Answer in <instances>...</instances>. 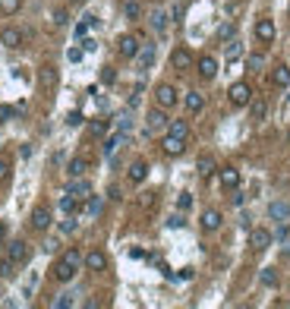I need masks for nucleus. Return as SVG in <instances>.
Returning a JSON list of instances; mask_svg holds the SVG:
<instances>
[{
    "instance_id": "1",
    "label": "nucleus",
    "mask_w": 290,
    "mask_h": 309,
    "mask_svg": "<svg viewBox=\"0 0 290 309\" xmlns=\"http://www.w3.org/2000/svg\"><path fill=\"white\" fill-rule=\"evenodd\" d=\"M79 265H82V252H79V250H66L63 256L57 259V265H54V278H57L60 284H66V281L76 278Z\"/></svg>"
},
{
    "instance_id": "2",
    "label": "nucleus",
    "mask_w": 290,
    "mask_h": 309,
    "mask_svg": "<svg viewBox=\"0 0 290 309\" xmlns=\"http://www.w3.org/2000/svg\"><path fill=\"white\" fill-rule=\"evenodd\" d=\"M177 101H180V95H177V89L174 85H158L155 89V104L158 107H164V111H171V107H177Z\"/></svg>"
},
{
    "instance_id": "3",
    "label": "nucleus",
    "mask_w": 290,
    "mask_h": 309,
    "mask_svg": "<svg viewBox=\"0 0 290 309\" xmlns=\"http://www.w3.org/2000/svg\"><path fill=\"white\" fill-rule=\"evenodd\" d=\"M227 98H231L233 107H246L249 101H252V89H249L246 82H233L231 89H227Z\"/></svg>"
},
{
    "instance_id": "4",
    "label": "nucleus",
    "mask_w": 290,
    "mask_h": 309,
    "mask_svg": "<svg viewBox=\"0 0 290 309\" xmlns=\"http://www.w3.org/2000/svg\"><path fill=\"white\" fill-rule=\"evenodd\" d=\"M29 256H32V250H29V243H25V240H13V243L6 246V259H13L16 265H25Z\"/></svg>"
},
{
    "instance_id": "5",
    "label": "nucleus",
    "mask_w": 290,
    "mask_h": 309,
    "mask_svg": "<svg viewBox=\"0 0 290 309\" xmlns=\"http://www.w3.org/2000/svg\"><path fill=\"white\" fill-rule=\"evenodd\" d=\"M139 38L136 35H120V41H117V54L120 57H126V60H136V54H139Z\"/></svg>"
},
{
    "instance_id": "6",
    "label": "nucleus",
    "mask_w": 290,
    "mask_h": 309,
    "mask_svg": "<svg viewBox=\"0 0 290 309\" xmlns=\"http://www.w3.org/2000/svg\"><path fill=\"white\" fill-rule=\"evenodd\" d=\"M167 114H164V107H155V111H148V117H145V130L148 133H158V130H167Z\"/></svg>"
},
{
    "instance_id": "7",
    "label": "nucleus",
    "mask_w": 290,
    "mask_h": 309,
    "mask_svg": "<svg viewBox=\"0 0 290 309\" xmlns=\"http://www.w3.org/2000/svg\"><path fill=\"white\" fill-rule=\"evenodd\" d=\"M271 231H265V227H255V231H249V246H252L255 252H262V250H268L271 246Z\"/></svg>"
},
{
    "instance_id": "8",
    "label": "nucleus",
    "mask_w": 290,
    "mask_h": 309,
    "mask_svg": "<svg viewBox=\"0 0 290 309\" xmlns=\"http://www.w3.org/2000/svg\"><path fill=\"white\" fill-rule=\"evenodd\" d=\"M29 224H32V231H48V227H51V208L48 205H38L35 212H32Z\"/></svg>"
},
{
    "instance_id": "9",
    "label": "nucleus",
    "mask_w": 290,
    "mask_h": 309,
    "mask_svg": "<svg viewBox=\"0 0 290 309\" xmlns=\"http://www.w3.org/2000/svg\"><path fill=\"white\" fill-rule=\"evenodd\" d=\"M274 35H278V32H274V22H271V19H259V22H255V38H259L262 44H271Z\"/></svg>"
},
{
    "instance_id": "10",
    "label": "nucleus",
    "mask_w": 290,
    "mask_h": 309,
    "mask_svg": "<svg viewBox=\"0 0 290 309\" xmlns=\"http://www.w3.org/2000/svg\"><path fill=\"white\" fill-rule=\"evenodd\" d=\"M66 193L76 196V199H89L92 196V183H89V180H82V177H73L70 186H66Z\"/></svg>"
},
{
    "instance_id": "11",
    "label": "nucleus",
    "mask_w": 290,
    "mask_h": 309,
    "mask_svg": "<svg viewBox=\"0 0 290 309\" xmlns=\"http://www.w3.org/2000/svg\"><path fill=\"white\" fill-rule=\"evenodd\" d=\"M82 262H85V268H89V271H104V268H107V256H104L101 250L85 252V256H82Z\"/></svg>"
},
{
    "instance_id": "12",
    "label": "nucleus",
    "mask_w": 290,
    "mask_h": 309,
    "mask_svg": "<svg viewBox=\"0 0 290 309\" xmlns=\"http://www.w3.org/2000/svg\"><path fill=\"white\" fill-rule=\"evenodd\" d=\"M171 66H174V70H190V66H193V54H190V48H174V54H171Z\"/></svg>"
},
{
    "instance_id": "13",
    "label": "nucleus",
    "mask_w": 290,
    "mask_h": 309,
    "mask_svg": "<svg viewBox=\"0 0 290 309\" xmlns=\"http://www.w3.org/2000/svg\"><path fill=\"white\" fill-rule=\"evenodd\" d=\"M199 76L202 79H214L218 76V60H214L212 54H202L199 57Z\"/></svg>"
},
{
    "instance_id": "14",
    "label": "nucleus",
    "mask_w": 290,
    "mask_h": 309,
    "mask_svg": "<svg viewBox=\"0 0 290 309\" xmlns=\"http://www.w3.org/2000/svg\"><path fill=\"white\" fill-rule=\"evenodd\" d=\"M221 221H224V214H221L218 208H205V212H202V231H218Z\"/></svg>"
},
{
    "instance_id": "15",
    "label": "nucleus",
    "mask_w": 290,
    "mask_h": 309,
    "mask_svg": "<svg viewBox=\"0 0 290 309\" xmlns=\"http://www.w3.org/2000/svg\"><path fill=\"white\" fill-rule=\"evenodd\" d=\"M161 149H164V154H183V149H186V139L171 136V133H167V136L161 139Z\"/></svg>"
},
{
    "instance_id": "16",
    "label": "nucleus",
    "mask_w": 290,
    "mask_h": 309,
    "mask_svg": "<svg viewBox=\"0 0 290 309\" xmlns=\"http://www.w3.org/2000/svg\"><path fill=\"white\" fill-rule=\"evenodd\" d=\"M221 186H224V190H237L240 186V171L237 167H221Z\"/></svg>"
},
{
    "instance_id": "17",
    "label": "nucleus",
    "mask_w": 290,
    "mask_h": 309,
    "mask_svg": "<svg viewBox=\"0 0 290 309\" xmlns=\"http://www.w3.org/2000/svg\"><path fill=\"white\" fill-rule=\"evenodd\" d=\"M0 44H3V48H19V44H22V32L19 29H3L0 32Z\"/></svg>"
},
{
    "instance_id": "18",
    "label": "nucleus",
    "mask_w": 290,
    "mask_h": 309,
    "mask_svg": "<svg viewBox=\"0 0 290 309\" xmlns=\"http://www.w3.org/2000/svg\"><path fill=\"white\" fill-rule=\"evenodd\" d=\"M268 218H271V221H287L290 218V205L284 202V199L271 202V205H268Z\"/></svg>"
},
{
    "instance_id": "19",
    "label": "nucleus",
    "mask_w": 290,
    "mask_h": 309,
    "mask_svg": "<svg viewBox=\"0 0 290 309\" xmlns=\"http://www.w3.org/2000/svg\"><path fill=\"white\" fill-rule=\"evenodd\" d=\"M136 60H139V66H142V70H148V66L155 63V44H142L139 54H136Z\"/></svg>"
},
{
    "instance_id": "20",
    "label": "nucleus",
    "mask_w": 290,
    "mask_h": 309,
    "mask_svg": "<svg viewBox=\"0 0 290 309\" xmlns=\"http://www.w3.org/2000/svg\"><path fill=\"white\" fill-rule=\"evenodd\" d=\"M145 177H148V164H145V161H133V164H130V180H133V183H142Z\"/></svg>"
},
{
    "instance_id": "21",
    "label": "nucleus",
    "mask_w": 290,
    "mask_h": 309,
    "mask_svg": "<svg viewBox=\"0 0 290 309\" xmlns=\"http://www.w3.org/2000/svg\"><path fill=\"white\" fill-rule=\"evenodd\" d=\"M167 133H171V136H180V139H190V123H186V120H171V123H167Z\"/></svg>"
},
{
    "instance_id": "22",
    "label": "nucleus",
    "mask_w": 290,
    "mask_h": 309,
    "mask_svg": "<svg viewBox=\"0 0 290 309\" xmlns=\"http://www.w3.org/2000/svg\"><path fill=\"white\" fill-rule=\"evenodd\" d=\"M202 107H205V98H202L199 92H186V111H190V114H199Z\"/></svg>"
},
{
    "instance_id": "23",
    "label": "nucleus",
    "mask_w": 290,
    "mask_h": 309,
    "mask_svg": "<svg viewBox=\"0 0 290 309\" xmlns=\"http://www.w3.org/2000/svg\"><path fill=\"white\" fill-rule=\"evenodd\" d=\"M123 16L136 22V19L142 16V3H139V0H126V3H123Z\"/></svg>"
},
{
    "instance_id": "24",
    "label": "nucleus",
    "mask_w": 290,
    "mask_h": 309,
    "mask_svg": "<svg viewBox=\"0 0 290 309\" xmlns=\"http://www.w3.org/2000/svg\"><path fill=\"white\" fill-rule=\"evenodd\" d=\"M60 212H63V214H76V212H79V199L66 193V196L60 199Z\"/></svg>"
},
{
    "instance_id": "25",
    "label": "nucleus",
    "mask_w": 290,
    "mask_h": 309,
    "mask_svg": "<svg viewBox=\"0 0 290 309\" xmlns=\"http://www.w3.org/2000/svg\"><path fill=\"white\" fill-rule=\"evenodd\" d=\"M107 130H111V120H104V117H98V120H92V123H89L92 136H104Z\"/></svg>"
},
{
    "instance_id": "26",
    "label": "nucleus",
    "mask_w": 290,
    "mask_h": 309,
    "mask_svg": "<svg viewBox=\"0 0 290 309\" xmlns=\"http://www.w3.org/2000/svg\"><path fill=\"white\" fill-rule=\"evenodd\" d=\"M85 167H89V164H85V158H73L70 164H66V174H70V177H82Z\"/></svg>"
},
{
    "instance_id": "27",
    "label": "nucleus",
    "mask_w": 290,
    "mask_h": 309,
    "mask_svg": "<svg viewBox=\"0 0 290 309\" xmlns=\"http://www.w3.org/2000/svg\"><path fill=\"white\" fill-rule=\"evenodd\" d=\"M271 82L281 85V89H284V85H290V70H287V66H278V70L271 73Z\"/></svg>"
},
{
    "instance_id": "28",
    "label": "nucleus",
    "mask_w": 290,
    "mask_h": 309,
    "mask_svg": "<svg viewBox=\"0 0 290 309\" xmlns=\"http://www.w3.org/2000/svg\"><path fill=\"white\" fill-rule=\"evenodd\" d=\"M101 208H104V199L101 196H89V205H85V212H89V218H98Z\"/></svg>"
},
{
    "instance_id": "29",
    "label": "nucleus",
    "mask_w": 290,
    "mask_h": 309,
    "mask_svg": "<svg viewBox=\"0 0 290 309\" xmlns=\"http://www.w3.org/2000/svg\"><path fill=\"white\" fill-rule=\"evenodd\" d=\"M195 167H199V174H202V177H212V174H214V158L202 154V158H199V164H195Z\"/></svg>"
},
{
    "instance_id": "30",
    "label": "nucleus",
    "mask_w": 290,
    "mask_h": 309,
    "mask_svg": "<svg viewBox=\"0 0 290 309\" xmlns=\"http://www.w3.org/2000/svg\"><path fill=\"white\" fill-rule=\"evenodd\" d=\"M152 29H155V32H164V29H167V13H164V10H155V13H152Z\"/></svg>"
},
{
    "instance_id": "31",
    "label": "nucleus",
    "mask_w": 290,
    "mask_h": 309,
    "mask_svg": "<svg viewBox=\"0 0 290 309\" xmlns=\"http://www.w3.org/2000/svg\"><path fill=\"white\" fill-rule=\"evenodd\" d=\"M249 111H252V120H265V114H268V104L262 101H249Z\"/></svg>"
},
{
    "instance_id": "32",
    "label": "nucleus",
    "mask_w": 290,
    "mask_h": 309,
    "mask_svg": "<svg viewBox=\"0 0 290 309\" xmlns=\"http://www.w3.org/2000/svg\"><path fill=\"white\" fill-rule=\"evenodd\" d=\"M70 306H76V293H60L54 300V309H70Z\"/></svg>"
},
{
    "instance_id": "33",
    "label": "nucleus",
    "mask_w": 290,
    "mask_h": 309,
    "mask_svg": "<svg viewBox=\"0 0 290 309\" xmlns=\"http://www.w3.org/2000/svg\"><path fill=\"white\" fill-rule=\"evenodd\" d=\"M38 79H41V85H57V70H54V66H44V70L38 73Z\"/></svg>"
},
{
    "instance_id": "34",
    "label": "nucleus",
    "mask_w": 290,
    "mask_h": 309,
    "mask_svg": "<svg viewBox=\"0 0 290 309\" xmlns=\"http://www.w3.org/2000/svg\"><path fill=\"white\" fill-rule=\"evenodd\" d=\"M19 6H22V0H0V13H3V16L19 13Z\"/></svg>"
},
{
    "instance_id": "35",
    "label": "nucleus",
    "mask_w": 290,
    "mask_h": 309,
    "mask_svg": "<svg viewBox=\"0 0 290 309\" xmlns=\"http://www.w3.org/2000/svg\"><path fill=\"white\" fill-rule=\"evenodd\" d=\"M278 271H274V268H262V284L265 287H278Z\"/></svg>"
},
{
    "instance_id": "36",
    "label": "nucleus",
    "mask_w": 290,
    "mask_h": 309,
    "mask_svg": "<svg viewBox=\"0 0 290 309\" xmlns=\"http://www.w3.org/2000/svg\"><path fill=\"white\" fill-rule=\"evenodd\" d=\"M120 139H123V133H117V136H111V139L104 142V154H107V158H111V154L120 149Z\"/></svg>"
},
{
    "instance_id": "37",
    "label": "nucleus",
    "mask_w": 290,
    "mask_h": 309,
    "mask_svg": "<svg viewBox=\"0 0 290 309\" xmlns=\"http://www.w3.org/2000/svg\"><path fill=\"white\" fill-rule=\"evenodd\" d=\"M13 274H16V262L3 259V262H0V278H13Z\"/></svg>"
},
{
    "instance_id": "38",
    "label": "nucleus",
    "mask_w": 290,
    "mask_h": 309,
    "mask_svg": "<svg viewBox=\"0 0 290 309\" xmlns=\"http://www.w3.org/2000/svg\"><path fill=\"white\" fill-rule=\"evenodd\" d=\"M117 130L123 133V136L133 130V120H130V114H120V117H117Z\"/></svg>"
},
{
    "instance_id": "39",
    "label": "nucleus",
    "mask_w": 290,
    "mask_h": 309,
    "mask_svg": "<svg viewBox=\"0 0 290 309\" xmlns=\"http://www.w3.org/2000/svg\"><path fill=\"white\" fill-rule=\"evenodd\" d=\"M101 82H104V85H114V82H117V73H114V66H104V70H101Z\"/></svg>"
},
{
    "instance_id": "40",
    "label": "nucleus",
    "mask_w": 290,
    "mask_h": 309,
    "mask_svg": "<svg viewBox=\"0 0 290 309\" xmlns=\"http://www.w3.org/2000/svg\"><path fill=\"white\" fill-rule=\"evenodd\" d=\"M177 205H180V212H190V208H193V196H190V193H180Z\"/></svg>"
},
{
    "instance_id": "41",
    "label": "nucleus",
    "mask_w": 290,
    "mask_h": 309,
    "mask_svg": "<svg viewBox=\"0 0 290 309\" xmlns=\"http://www.w3.org/2000/svg\"><path fill=\"white\" fill-rule=\"evenodd\" d=\"M249 70H262V63H265V57H262V54H249Z\"/></svg>"
},
{
    "instance_id": "42",
    "label": "nucleus",
    "mask_w": 290,
    "mask_h": 309,
    "mask_svg": "<svg viewBox=\"0 0 290 309\" xmlns=\"http://www.w3.org/2000/svg\"><path fill=\"white\" fill-rule=\"evenodd\" d=\"M66 22H70V16H66V10H54V25H60V29H63Z\"/></svg>"
},
{
    "instance_id": "43",
    "label": "nucleus",
    "mask_w": 290,
    "mask_h": 309,
    "mask_svg": "<svg viewBox=\"0 0 290 309\" xmlns=\"http://www.w3.org/2000/svg\"><path fill=\"white\" fill-rule=\"evenodd\" d=\"M218 38H221V41H227V38H233V22L221 25V29H218Z\"/></svg>"
},
{
    "instance_id": "44",
    "label": "nucleus",
    "mask_w": 290,
    "mask_h": 309,
    "mask_svg": "<svg viewBox=\"0 0 290 309\" xmlns=\"http://www.w3.org/2000/svg\"><path fill=\"white\" fill-rule=\"evenodd\" d=\"M6 180H10V161L0 158V183H6Z\"/></svg>"
},
{
    "instance_id": "45",
    "label": "nucleus",
    "mask_w": 290,
    "mask_h": 309,
    "mask_svg": "<svg viewBox=\"0 0 290 309\" xmlns=\"http://www.w3.org/2000/svg\"><path fill=\"white\" fill-rule=\"evenodd\" d=\"M82 48H70V51H66V57H70V63H79V60H82Z\"/></svg>"
},
{
    "instance_id": "46",
    "label": "nucleus",
    "mask_w": 290,
    "mask_h": 309,
    "mask_svg": "<svg viewBox=\"0 0 290 309\" xmlns=\"http://www.w3.org/2000/svg\"><path fill=\"white\" fill-rule=\"evenodd\" d=\"M60 231L63 233H76V218H66L63 224H60Z\"/></svg>"
},
{
    "instance_id": "47",
    "label": "nucleus",
    "mask_w": 290,
    "mask_h": 309,
    "mask_svg": "<svg viewBox=\"0 0 290 309\" xmlns=\"http://www.w3.org/2000/svg\"><path fill=\"white\" fill-rule=\"evenodd\" d=\"M66 123H70V126H79V123H82V114H79V111H70V117H66Z\"/></svg>"
},
{
    "instance_id": "48",
    "label": "nucleus",
    "mask_w": 290,
    "mask_h": 309,
    "mask_svg": "<svg viewBox=\"0 0 290 309\" xmlns=\"http://www.w3.org/2000/svg\"><path fill=\"white\" fill-rule=\"evenodd\" d=\"M89 29H92V25H89V19H85V22H79V25H76V35H79V38H85V32H89Z\"/></svg>"
},
{
    "instance_id": "49",
    "label": "nucleus",
    "mask_w": 290,
    "mask_h": 309,
    "mask_svg": "<svg viewBox=\"0 0 290 309\" xmlns=\"http://www.w3.org/2000/svg\"><path fill=\"white\" fill-rule=\"evenodd\" d=\"M13 114H16V111H13V107H6V104H0V120H10V117H13Z\"/></svg>"
},
{
    "instance_id": "50",
    "label": "nucleus",
    "mask_w": 290,
    "mask_h": 309,
    "mask_svg": "<svg viewBox=\"0 0 290 309\" xmlns=\"http://www.w3.org/2000/svg\"><path fill=\"white\" fill-rule=\"evenodd\" d=\"M227 57H231V60H233V57H240V44H237V41H233L231 48H227Z\"/></svg>"
},
{
    "instance_id": "51",
    "label": "nucleus",
    "mask_w": 290,
    "mask_h": 309,
    "mask_svg": "<svg viewBox=\"0 0 290 309\" xmlns=\"http://www.w3.org/2000/svg\"><path fill=\"white\" fill-rule=\"evenodd\" d=\"M167 224H171V227H183V218H180V214H171V221H167Z\"/></svg>"
},
{
    "instance_id": "52",
    "label": "nucleus",
    "mask_w": 290,
    "mask_h": 309,
    "mask_svg": "<svg viewBox=\"0 0 290 309\" xmlns=\"http://www.w3.org/2000/svg\"><path fill=\"white\" fill-rule=\"evenodd\" d=\"M6 237V224H3V221H0V240H3Z\"/></svg>"
},
{
    "instance_id": "53",
    "label": "nucleus",
    "mask_w": 290,
    "mask_h": 309,
    "mask_svg": "<svg viewBox=\"0 0 290 309\" xmlns=\"http://www.w3.org/2000/svg\"><path fill=\"white\" fill-rule=\"evenodd\" d=\"M284 256H290V240H284Z\"/></svg>"
},
{
    "instance_id": "54",
    "label": "nucleus",
    "mask_w": 290,
    "mask_h": 309,
    "mask_svg": "<svg viewBox=\"0 0 290 309\" xmlns=\"http://www.w3.org/2000/svg\"><path fill=\"white\" fill-rule=\"evenodd\" d=\"M70 3H85V0H70Z\"/></svg>"
}]
</instances>
